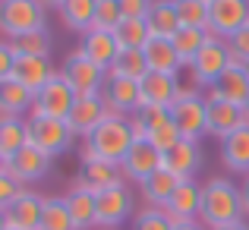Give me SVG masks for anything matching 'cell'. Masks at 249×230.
Returning <instances> with one entry per match:
<instances>
[{
  "instance_id": "6da1fadb",
  "label": "cell",
  "mask_w": 249,
  "mask_h": 230,
  "mask_svg": "<svg viewBox=\"0 0 249 230\" xmlns=\"http://www.w3.org/2000/svg\"><path fill=\"white\" fill-rule=\"evenodd\" d=\"M199 218H202V224L208 230L246 221L240 186H233V183L224 180V177H212V180L202 186V212H199Z\"/></svg>"
},
{
  "instance_id": "7a4b0ae2",
  "label": "cell",
  "mask_w": 249,
  "mask_h": 230,
  "mask_svg": "<svg viewBox=\"0 0 249 230\" xmlns=\"http://www.w3.org/2000/svg\"><path fill=\"white\" fill-rule=\"evenodd\" d=\"M136 142V129L133 120L110 114L101 126L91 136H85V148H82V161H110V164H123V158L129 155Z\"/></svg>"
},
{
  "instance_id": "3957f363",
  "label": "cell",
  "mask_w": 249,
  "mask_h": 230,
  "mask_svg": "<svg viewBox=\"0 0 249 230\" xmlns=\"http://www.w3.org/2000/svg\"><path fill=\"white\" fill-rule=\"evenodd\" d=\"M170 120L177 123L183 139H196L208 133V98L199 95V88H183L177 91V101L170 104Z\"/></svg>"
},
{
  "instance_id": "277c9868",
  "label": "cell",
  "mask_w": 249,
  "mask_h": 230,
  "mask_svg": "<svg viewBox=\"0 0 249 230\" xmlns=\"http://www.w3.org/2000/svg\"><path fill=\"white\" fill-rule=\"evenodd\" d=\"M44 0H3L0 3V32L6 41L44 29Z\"/></svg>"
},
{
  "instance_id": "5b68a950",
  "label": "cell",
  "mask_w": 249,
  "mask_h": 230,
  "mask_svg": "<svg viewBox=\"0 0 249 230\" xmlns=\"http://www.w3.org/2000/svg\"><path fill=\"white\" fill-rule=\"evenodd\" d=\"M25 126H29V142L51 158L63 155L76 139L73 126L67 120H54V117H44V114H29Z\"/></svg>"
},
{
  "instance_id": "8992f818",
  "label": "cell",
  "mask_w": 249,
  "mask_h": 230,
  "mask_svg": "<svg viewBox=\"0 0 249 230\" xmlns=\"http://www.w3.org/2000/svg\"><path fill=\"white\" fill-rule=\"evenodd\" d=\"M60 73H63V79H67L70 85H73V91L79 98H85V95H101L104 85H107V76H110L107 70H101L98 63H91L79 48L67 54V63H63Z\"/></svg>"
},
{
  "instance_id": "52a82bcc",
  "label": "cell",
  "mask_w": 249,
  "mask_h": 230,
  "mask_svg": "<svg viewBox=\"0 0 249 230\" xmlns=\"http://www.w3.org/2000/svg\"><path fill=\"white\" fill-rule=\"evenodd\" d=\"M231 63L233 60H231V48H227V41H224V38H218V35H208L205 48L199 51V57L193 60V67H189V70H193L196 85L212 88V85L227 73Z\"/></svg>"
},
{
  "instance_id": "ba28073f",
  "label": "cell",
  "mask_w": 249,
  "mask_h": 230,
  "mask_svg": "<svg viewBox=\"0 0 249 230\" xmlns=\"http://www.w3.org/2000/svg\"><path fill=\"white\" fill-rule=\"evenodd\" d=\"M76 98L79 95L73 91V85L63 79V73L54 70L48 85L35 95V110L32 114H44V117H54V120H70V114L76 107Z\"/></svg>"
},
{
  "instance_id": "9c48e42d",
  "label": "cell",
  "mask_w": 249,
  "mask_h": 230,
  "mask_svg": "<svg viewBox=\"0 0 249 230\" xmlns=\"http://www.w3.org/2000/svg\"><path fill=\"white\" fill-rule=\"evenodd\" d=\"M208 13H212L208 32L224 41L249 25V0H214V3H208Z\"/></svg>"
},
{
  "instance_id": "30bf717a",
  "label": "cell",
  "mask_w": 249,
  "mask_h": 230,
  "mask_svg": "<svg viewBox=\"0 0 249 230\" xmlns=\"http://www.w3.org/2000/svg\"><path fill=\"white\" fill-rule=\"evenodd\" d=\"M3 227H16V230H38L41 227V214H44V199L32 189H22L19 199H13L10 205L0 208Z\"/></svg>"
},
{
  "instance_id": "8fae6325",
  "label": "cell",
  "mask_w": 249,
  "mask_h": 230,
  "mask_svg": "<svg viewBox=\"0 0 249 230\" xmlns=\"http://www.w3.org/2000/svg\"><path fill=\"white\" fill-rule=\"evenodd\" d=\"M164 161H167V155L158 152L148 139H136L133 148H129V155L123 158V174L133 183H145L152 174H158V170L164 167Z\"/></svg>"
},
{
  "instance_id": "7c38bea8",
  "label": "cell",
  "mask_w": 249,
  "mask_h": 230,
  "mask_svg": "<svg viewBox=\"0 0 249 230\" xmlns=\"http://www.w3.org/2000/svg\"><path fill=\"white\" fill-rule=\"evenodd\" d=\"M51 161H54V158L44 155L41 148H35V145L29 142V145H25L19 155H13L10 161H0V167L10 170V174L16 177L19 183H35V180H44V177H48Z\"/></svg>"
},
{
  "instance_id": "4fadbf2b",
  "label": "cell",
  "mask_w": 249,
  "mask_h": 230,
  "mask_svg": "<svg viewBox=\"0 0 249 230\" xmlns=\"http://www.w3.org/2000/svg\"><path fill=\"white\" fill-rule=\"evenodd\" d=\"M208 98H218V101L246 107L249 104V67H243V63H231L227 73L208 88Z\"/></svg>"
},
{
  "instance_id": "5bb4252c",
  "label": "cell",
  "mask_w": 249,
  "mask_h": 230,
  "mask_svg": "<svg viewBox=\"0 0 249 230\" xmlns=\"http://www.w3.org/2000/svg\"><path fill=\"white\" fill-rule=\"evenodd\" d=\"M107 117H110V107L104 101V95H85V98H76V107L67 123L73 126L76 136H91Z\"/></svg>"
},
{
  "instance_id": "9a60e30c",
  "label": "cell",
  "mask_w": 249,
  "mask_h": 230,
  "mask_svg": "<svg viewBox=\"0 0 249 230\" xmlns=\"http://www.w3.org/2000/svg\"><path fill=\"white\" fill-rule=\"evenodd\" d=\"M133 214V193L123 186L98 193V227H120Z\"/></svg>"
},
{
  "instance_id": "2e32d148",
  "label": "cell",
  "mask_w": 249,
  "mask_h": 230,
  "mask_svg": "<svg viewBox=\"0 0 249 230\" xmlns=\"http://www.w3.org/2000/svg\"><path fill=\"white\" fill-rule=\"evenodd\" d=\"M123 164H110V161H82L79 167V177L76 183L91 193H104V189H114V186H123Z\"/></svg>"
},
{
  "instance_id": "e0dca14e",
  "label": "cell",
  "mask_w": 249,
  "mask_h": 230,
  "mask_svg": "<svg viewBox=\"0 0 249 230\" xmlns=\"http://www.w3.org/2000/svg\"><path fill=\"white\" fill-rule=\"evenodd\" d=\"M79 51L91 63H98L101 70H107V73H110V67H114V60L120 57V44H117L114 32H104V29H89L85 32L82 41H79Z\"/></svg>"
},
{
  "instance_id": "ac0fdd59",
  "label": "cell",
  "mask_w": 249,
  "mask_h": 230,
  "mask_svg": "<svg viewBox=\"0 0 249 230\" xmlns=\"http://www.w3.org/2000/svg\"><path fill=\"white\" fill-rule=\"evenodd\" d=\"M164 212L170 214L174 224H183V221H196L202 212V186L196 180H183L177 186V193L170 195V202L164 205Z\"/></svg>"
},
{
  "instance_id": "d6986e66",
  "label": "cell",
  "mask_w": 249,
  "mask_h": 230,
  "mask_svg": "<svg viewBox=\"0 0 249 230\" xmlns=\"http://www.w3.org/2000/svg\"><path fill=\"white\" fill-rule=\"evenodd\" d=\"M177 91H180L177 76L148 73L139 82V101H142V107H170L177 101Z\"/></svg>"
},
{
  "instance_id": "ffe728a7",
  "label": "cell",
  "mask_w": 249,
  "mask_h": 230,
  "mask_svg": "<svg viewBox=\"0 0 249 230\" xmlns=\"http://www.w3.org/2000/svg\"><path fill=\"white\" fill-rule=\"evenodd\" d=\"M240 126H246V110L243 107L218 101V98H208V133L218 136V139H227Z\"/></svg>"
},
{
  "instance_id": "44dd1931",
  "label": "cell",
  "mask_w": 249,
  "mask_h": 230,
  "mask_svg": "<svg viewBox=\"0 0 249 230\" xmlns=\"http://www.w3.org/2000/svg\"><path fill=\"white\" fill-rule=\"evenodd\" d=\"M104 101H107L110 114L117 117H126L129 110H139L142 101H139V82H129V79H120V76H107V85H104Z\"/></svg>"
},
{
  "instance_id": "7402d4cb",
  "label": "cell",
  "mask_w": 249,
  "mask_h": 230,
  "mask_svg": "<svg viewBox=\"0 0 249 230\" xmlns=\"http://www.w3.org/2000/svg\"><path fill=\"white\" fill-rule=\"evenodd\" d=\"M67 205H70V214H73V224L76 230H89V227H98V193L73 183L67 193Z\"/></svg>"
},
{
  "instance_id": "603a6c76",
  "label": "cell",
  "mask_w": 249,
  "mask_h": 230,
  "mask_svg": "<svg viewBox=\"0 0 249 230\" xmlns=\"http://www.w3.org/2000/svg\"><path fill=\"white\" fill-rule=\"evenodd\" d=\"M221 164L233 174L249 177V123L231 133L227 139H221Z\"/></svg>"
},
{
  "instance_id": "cb8c5ba5",
  "label": "cell",
  "mask_w": 249,
  "mask_h": 230,
  "mask_svg": "<svg viewBox=\"0 0 249 230\" xmlns=\"http://www.w3.org/2000/svg\"><path fill=\"white\" fill-rule=\"evenodd\" d=\"M180 177L174 174V170H167V167H161L158 174H152L145 183H139V193H142V199L148 202V208H164L167 202H170V195L177 193V186H180Z\"/></svg>"
},
{
  "instance_id": "d4e9b609",
  "label": "cell",
  "mask_w": 249,
  "mask_h": 230,
  "mask_svg": "<svg viewBox=\"0 0 249 230\" xmlns=\"http://www.w3.org/2000/svg\"><path fill=\"white\" fill-rule=\"evenodd\" d=\"M51 76H54V70H51L48 57H19L16 70H13V79H16L19 85H25L32 95H38V91L48 85Z\"/></svg>"
},
{
  "instance_id": "484cf974",
  "label": "cell",
  "mask_w": 249,
  "mask_h": 230,
  "mask_svg": "<svg viewBox=\"0 0 249 230\" xmlns=\"http://www.w3.org/2000/svg\"><path fill=\"white\" fill-rule=\"evenodd\" d=\"M167 170H174L180 180H193L196 170L202 167V148L196 139H180V145L174 152H167V161H164Z\"/></svg>"
},
{
  "instance_id": "4316f807",
  "label": "cell",
  "mask_w": 249,
  "mask_h": 230,
  "mask_svg": "<svg viewBox=\"0 0 249 230\" xmlns=\"http://www.w3.org/2000/svg\"><path fill=\"white\" fill-rule=\"evenodd\" d=\"M145 60H148V70L152 73H164V76H177L180 73V57H177V48L170 38H152L145 44Z\"/></svg>"
},
{
  "instance_id": "83f0119b",
  "label": "cell",
  "mask_w": 249,
  "mask_h": 230,
  "mask_svg": "<svg viewBox=\"0 0 249 230\" xmlns=\"http://www.w3.org/2000/svg\"><path fill=\"white\" fill-rule=\"evenodd\" d=\"M145 22H148L152 38H174L177 32L183 29L180 13H177V3H174V0H155L152 13L145 16Z\"/></svg>"
},
{
  "instance_id": "f1b7e54d",
  "label": "cell",
  "mask_w": 249,
  "mask_h": 230,
  "mask_svg": "<svg viewBox=\"0 0 249 230\" xmlns=\"http://www.w3.org/2000/svg\"><path fill=\"white\" fill-rule=\"evenodd\" d=\"M95 10H98V0H60L57 13H60L63 25L70 32H89L95 29Z\"/></svg>"
},
{
  "instance_id": "f546056e",
  "label": "cell",
  "mask_w": 249,
  "mask_h": 230,
  "mask_svg": "<svg viewBox=\"0 0 249 230\" xmlns=\"http://www.w3.org/2000/svg\"><path fill=\"white\" fill-rule=\"evenodd\" d=\"M0 110H10V114H25V110H35V95H32L25 85H19L16 79H3L0 82Z\"/></svg>"
},
{
  "instance_id": "4dcf8cb0",
  "label": "cell",
  "mask_w": 249,
  "mask_h": 230,
  "mask_svg": "<svg viewBox=\"0 0 249 230\" xmlns=\"http://www.w3.org/2000/svg\"><path fill=\"white\" fill-rule=\"evenodd\" d=\"M25 145H29V126H25V120L13 117V120L0 123V161H10Z\"/></svg>"
},
{
  "instance_id": "1f68e13d",
  "label": "cell",
  "mask_w": 249,
  "mask_h": 230,
  "mask_svg": "<svg viewBox=\"0 0 249 230\" xmlns=\"http://www.w3.org/2000/svg\"><path fill=\"white\" fill-rule=\"evenodd\" d=\"M114 38H117V44H120V51H142L152 41V32H148L145 19H123L114 29Z\"/></svg>"
},
{
  "instance_id": "d6a6232c",
  "label": "cell",
  "mask_w": 249,
  "mask_h": 230,
  "mask_svg": "<svg viewBox=\"0 0 249 230\" xmlns=\"http://www.w3.org/2000/svg\"><path fill=\"white\" fill-rule=\"evenodd\" d=\"M208 35H212V32H205V29H180L174 38H170V41H174V48H177V57H180L183 67H193V60L199 57V51L205 48Z\"/></svg>"
},
{
  "instance_id": "836d02e7",
  "label": "cell",
  "mask_w": 249,
  "mask_h": 230,
  "mask_svg": "<svg viewBox=\"0 0 249 230\" xmlns=\"http://www.w3.org/2000/svg\"><path fill=\"white\" fill-rule=\"evenodd\" d=\"M38 230H76L67 195H48L44 199V214H41V227Z\"/></svg>"
},
{
  "instance_id": "e575fe53",
  "label": "cell",
  "mask_w": 249,
  "mask_h": 230,
  "mask_svg": "<svg viewBox=\"0 0 249 230\" xmlns=\"http://www.w3.org/2000/svg\"><path fill=\"white\" fill-rule=\"evenodd\" d=\"M148 73H152V70H148L145 51H120V57H117L114 67H110V76L129 79V82H142Z\"/></svg>"
},
{
  "instance_id": "d590c367",
  "label": "cell",
  "mask_w": 249,
  "mask_h": 230,
  "mask_svg": "<svg viewBox=\"0 0 249 230\" xmlns=\"http://www.w3.org/2000/svg\"><path fill=\"white\" fill-rule=\"evenodd\" d=\"M13 51L19 57H48L51 48H54V38H51L48 29H38V32H29L22 38H13Z\"/></svg>"
},
{
  "instance_id": "8d00e7d4",
  "label": "cell",
  "mask_w": 249,
  "mask_h": 230,
  "mask_svg": "<svg viewBox=\"0 0 249 230\" xmlns=\"http://www.w3.org/2000/svg\"><path fill=\"white\" fill-rule=\"evenodd\" d=\"M164 123H170V107H139L133 114V129L136 139H148L155 129H161Z\"/></svg>"
},
{
  "instance_id": "74e56055",
  "label": "cell",
  "mask_w": 249,
  "mask_h": 230,
  "mask_svg": "<svg viewBox=\"0 0 249 230\" xmlns=\"http://www.w3.org/2000/svg\"><path fill=\"white\" fill-rule=\"evenodd\" d=\"M174 3H177V13H180L183 29H205L208 32V22H212L208 3H202V0H174Z\"/></svg>"
},
{
  "instance_id": "f35d334b",
  "label": "cell",
  "mask_w": 249,
  "mask_h": 230,
  "mask_svg": "<svg viewBox=\"0 0 249 230\" xmlns=\"http://www.w3.org/2000/svg\"><path fill=\"white\" fill-rule=\"evenodd\" d=\"M123 10H120V0H98V10H95V29L104 32H114L117 25L123 22Z\"/></svg>"
},
{
  "instance_id": "ab89813d",
  "label": "cell",
  "mask_w": 249,
  "mask_h": 230,
  "mask_svg": "<svg viewBox=\"0 0 249 230\" xmlns=\"http://www.w3.org/2000/svg\"><path fill=\"white\" fill-rule=\"evenodd\" d=\"M133 230H174V221L164 208H142L133 221Z\"/></svg>"
},
{
  "instance_id": "60d3db41",
  "label": "cell",
  "mask_w": 249,
  "mask_h": 230,
  "mask_svg": "<svg viewBox=\"0 0 249 230\" xmlns=\"http://www.w3.org/2000/svg\"><path fill=\"white\" fill-rule=\"evenodd\" d=\"M180 139H183V136H180V129H177V123H174V120L164 123L161 129H155V133L148 136V142H152L158 152H164V155H167V152H174V148L180 145Z\"/></svg>"
},
{
  "instance_id": "b9f144b4",
  "label": "cell",
  "mask_w": 249,
  "mask_h": 230,
  "mask_svg": "<svg viewBox=\"0 0 249 230\" xmlns=\"http://www.w3.org/2000/svg\"><path fill=\"white\" fill-rule=\"evenodd\" d=\"M227 48H231V60L233 63L249 67V25H246V29H240L237 35L227 38Z\"/></svg>"
},
{
  "instance_id": "7bdbcfd3",
  "label": "cell",
  "mask_w": 249,
  "mask_h": 230,
  "mask_svg": "<svg viewBox=\"0 0 249 230\" xmlns=\"http://www.w3.org/2000/svg\"><path fill=\"white\" fill-rule=\"evenodd\" d=\"M22 189H25V186H22V183H19L13 174H10V170L0 167V208L10 205L13 199H19V195H22Z\"/></svg>"
},
{
  "instance_id": "ee69618b",
  "label": "cell",
  "mask_w": 249,
  "mask_h": 230,
  "mask_svg": "<svg viewBox=\"0 0 249 230\" xmlns=\"http://www.w3.org/2000/svg\"><path fill=\"white\" fill-rule=\"evenodd\" d=\"M155 0H120V10L126 19H145L152 13Z\"/></svg>"
},
{
  "instance_id": "f6af8a7d",
  "label": "cell",
  "mask_w": 249,
  "mask_h": 230,
  "mask_svg": "<svg viewBox=\"0 0 249 230\" xmlns=\"http://www.w3.org/2000/svg\"><path fill=\"white\" fill-rule=\"evenodd\" d=\"M16 60H19V54L13 51V44L3 41V44H0V82H3V79H13Z\"/></svg>"
},
{
  "instance_id": "bcb514c9",
  "label": "cell",
  "mask_w": 249,
  "mask_h": 230,
  "mask_svg": "<svg viewBox=\"0 0 249 230\" xmlns=\"http://www.w3.org/2000/svg\"><path fill=\"white\" fill-rule=\"evenodd\" d=\"M174 230H208V227L199 221H183V224H174Z\"/></svg>"
},
{
  "instance_id": "7dc6e473",
  "label": "cell",
  "mask_w": 249,
  "mask_h": 230,
  "mask_svg": "<svg viewBox=\"0 0 249 230\" xmlns=\"http://www.w3.org/2000/svg\"><path fill=\"white\" fill-rule=\"evenodd\" d=\"M240 193H243V208H246V218H249V177H243V186H240Z\"/></svg>"
},
{
  "instance_id": "c3c4849f",
  "label": "cell",
  "mask_w": 249,
  "mask_h": 230,
  "mask_svg": "<svg viewBox=\"0 0 249 230\" xmlns=\"http://www.w3.org/2000/svg\"><path fill=\"white\" fill-rule=\"evenodd\" d=\"M218 230H249L246 221H240V224H227V227H218Z\"/></svg>"
},
{
  "instance_id": "681fc988",
  "label": "cell",
  "mask_w": 249,
  "mask_h": 230,
  "mask_svg": "<svg viewBox=\"0 0 249 230\" xmlns=\"http://www.w3.org/2000/svg\"><path fill=\"white\" fill-rule=\"evenodd\" d=\"M44 3H48V6H60V0H44Z\"/></svg>"
},
{
  "instance_id": "f907efd6",
  "label": "cell",
  "mask_w": 249,
  "mask_h": 230,
  "mask_svg": "<svg viewBox=\"0 0 249 230\" xmlns=\"http://www.w3.org/2000/svg\"><path fill=\"white\" fill-rule=\"evenodd\" d=\"M243 110H246V123H249V104H246V107H243Z\"/></svg>"
},
{
  "instance_id": "816d5d0a",
  "label": "cell",
  "mask_w": 249,
  "mask_h": 230,
  "mask_svg": "<svg viewBox=\"0 0 249 230\" xmlns=\"http://www.w3.org/2000/svg\"><path fill=\"white\" fill-rule=\"evenodd\" d=\"M0 230H16V227H3V224H0Z\"/></svg>"
},
{
  "instance_id": "f5cc1de1",
  "label": "cell",
  "mask_w": 249,
  "mask_h": 230,
  "mask_svg": "<svg viewBox=\"0 0 249 230\" xmlns=\"http://www.w3.org/2000/svg\"><path fill=\"white\" fill-rule=\"evenodd\" d=\"M202 3H214V0H202Z\"/></svg>"
}]
</instances>
